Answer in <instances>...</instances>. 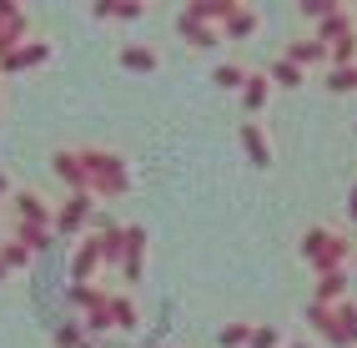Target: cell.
Returning <instances> with one entry per match:
<instances>
[{
	"instance_id": "obj_1",
	"label": "cell",
	"mask_w": 357,
	"mask_h": 348,
	"mask_svg": "<svg viewBox=\"0 0 357 348\" xmlns=\"http://www.w3.org/2000/svg\"><path fill=\"white\" fill-rule=\"evenodd\" d=\"M81 152V167H86V192L96 202H116L131 192V167L121 152H106V147H76Z\"/></svg>"
},
{
	"instance_id": "obj_2",
	"label": "cell",
	"mask_w": 357,
	"mask_h": 348,
	"mask_svg": "<svg viewBox=\"0 0 357 348\" xmlns=\"http://www.w3.org/2000/svg\"><path fill=\"white\" fill-rule=\"evenodd\" d=\"M297 252H302V263L322 277V273H347L357 242H347V232H337V227H307Z\"/></svg>"
},
{
	"instance_id": "obj_3",
	"label": "cell",
	"mask_w": 357,
	"mask_h": 348,
	"mask_svg": "<svg viewBox=\"0 0 357 348\" xmlns=\"http://www.w3.org/2000/svg\"><path fill=\"white\" fill-rule=\"evenodd\" d=\"M91 217H96V197H86V192H66V202L51 207V232H56L61 242H76V238H86Z\"/></svg>"
},
{
	"instance_id": "obj_4",
	"label": "cell",
	"mask_w": 357,
	"mask_h": 348,
	"mask_svg": "<svg viewBox=\"0 0 357 348\" xmlns=\"http://www.w3.org/2000/svg\"><path fill=\"white\" fill-rule=\"evenodd\" d=\"M56 51H51V41H40V36H31L26 45H15V51H6L0 56V76H20V71H40L45 61H51Z\"/></svg>"
},
{
	"instance_id": "obj_5",
	"label": "cell",
	"mask_w": 357,
	"mask_h": 348,
	"mask_svg": "<svg viewBox=\"0 0 357 348\" xmlns=\"http://www.w3.org/2000/svg\"><path fill=\"white\" fill-rule=\"evenodd\" d=\"M31 41V15L15 6V0H0V56L15 51V45Z\"/></svg>"
},
{
	"instance_id": "obj_6",
	"label": "cell",
	"mask_w": 357,
	"mask_h": 348,
	"mask_svg": "<svg viewBox=\"0 0 357 348\" xmlns=\"http://www.w3.org/2000/svg\"><path fill=\"white\" fill-rule=\"evenodd\" d=\"M332 348H357V298H342L337 308H332V323L322 333Z\"/></svg>"
},
{
	"instance_id": "obj_7",
	"label": "cell",
	"mask_w": 357,
	"mask_h": 348,
	"mask_svg": "<svg viewBox=\"0 0 357 348\" xmlns=\"http://www.w3.org/2000/svg\"><path fill=\"white\" fill-rule=\"evenodd\" d=\"M236 142H242L247 161H252V167H261V172H267L272 161H277V152H272V136L261 131V122H242V126H236Z\"/></svg>"
},
{
	"instance_id": "obj_8",
	"label": "cell",
	"mask_w": 357,
	"mask_h": 348,
	"mask_svg": "<svg viewBox=\"0 0 357 348\" xmlns=\"http://www.w3.org/2000/svg\"><path fill=\"white\" fill-rule=\"evenodd\" d=\"M10 212H15V222L51 232V202H45L40 192H10ZM51 238H56V232H51Z\"/></svg>"
},
{
	"instance_id": "obj_9",
	"label": "cell",
	"mask_w": 357,
	"mask_h": 348,
	"mask_svg": "<svg viewBox=\"0 0 357 348\" xmlns=\"http://www.w3.org/2000/svg\"><path fill=\"white\" fill-rule=\"evenodd\" d=\"M121 277L126 283H141L146 277V227L126 222V252H121Z\"/></svg>"
},
{
	"instance_id": "obj_10",
	"label": "cell",
	"mask_w": 357,
	"mask_h": 348,
	"mask_svg": "<svg viewBox=\"0 0 357 348\" xmlns=\"http://www.w3.org/2000/svg\"><path fill=\"white\" fill-rule=\"evenodd\" d=\"M96 273H101V247L96 238H76V247H70V283H96Z\"/></svg>"
},
{
	"instance_id": "obj_11",
	"label": "cell",
	"mask_w": 357,
	"mask_h": 348,
	"mask_svg": "<svg viewBox=\"0 0 357 348\" xmlns=\"http://www.w3.org/2000/svg\"><path fill=\"white\" fill-rule=\"evenodd\" d=\"M51 172L61 177L66 192H86V167H81V152H76V147H56V152H51ZM86 197H91V192H86Z\"/></svg>"
},
{
	"instance_id": "obj_12",
	"label": "cell",
	"mask_w": 357,
	"mask_h": 348,
	"mask_svg": "<svg viewBox=\"0 0 357 348\" xmlns=\"http://www.w3.org/2000/svg\"><path fill=\"white\" fill-rule=\"evenodd\" d=\"M287 56L297 71H327V45L322 41H312V36H302V41H287Z\"/></svg>"
},
{
	"instance_id": "obj_13",
	"label": "cell",
	"mask_w": 357,
	"mask_h": 348,
	"mask_svg": "<svg viewBox=\"0 0 357 348\" xmlns=\"http://www.w3.org/2000/svg\"><path fill=\"white\" fill-rule=\"evenodd\" d=\"M257 26H261V15L252 10V6H242V0H236V6H231V15L222 20V41H252L257 36Z\"/></svg>"
},
{
	"instance_id": "obj_14",
	"label": "cell",
	"mask_w": 357,
	"mask_h": 348,
	"mask_svg": "<svg viewBox=\"0 0 357 348\" xmlns=\"http://www.w3.org/2000/svg\"><path fill=\"white\" fill-rule=\"evenodd\" d=\"M116 61H121V71H136V76H151L161 56H156V45H141V41H126L121 51H116Z\"/></svg>"
},
{
	"instance_id": "obj_15",
	"label": "cell",
	"mask_w": 357,
	"mask_h": 348,
	"mask_svg": "<svg viewBox=\"0 0 357 348\" xmlns=\"http://www.w3.org/2000/svg\"><path fill=\"white\" fill-rule=\"evenodd\" d=\"M342 298H352V273H322V277H317V288H312V303L337 308Z\"/></svg>"
},
{
	"instance_id": "obj_16",
	"label": "cell",
	"mask_w": 357,
	"mask_h": 348,
	"mask_svg": "<svg viewBox=\"0 0 357 348\" xmlns=\"http://www.w3.org/2000/svg\"><path fill=\"white\" fill-rule=\"evenodd\" d=\"M242 111L247 116H257V111H267V101H272V81H267V71H247V81H242Z\"/></svg>"
},
{
	"instance_id": "obj_17",
	"label": "cell",
	"mask_w": 357,
	"mask_h": 348,
	"mask_svg": "<svg viewBox=\"0 0 357 348\" xmlns=\"http://www.w3.org/2000/svg\"><path fill=\"white\" fill-rule=\"evenodd\" d=\"M357 31H352V10L342 6V10H332L327 20H317V36L312 41H322V45H337V41H352Z\"/></svg>"
},
{
	"instance_id": "obj_18",
	"label": "cell",
	"mask_w": 357,
	"mask_h": 348,
	"mask_svg": "<svg viewBox=\"0 0 357 348\" xmlns=\"http://www.w3.org/2000/svg\"><path fill=\"white\" fill-rule=\"evenodd\" d=\"M106 313H111V328H141V308H136V298L131 293H111L106 298Z\"/></svg>"
},
{
	"instance_id": "obj_19",
	"label": "cell",
	"mask_w": 357,
	"mask_h": 348,
	"mask_svg": "<svg viewBox=\"0 0 357 348\" xmlns=\"http://www.w3.org/2000/svg\"><path fill=\"white\" fill-rule=\"evenodd\" d=\"M106 298H111V288H96V283H70V288H66V303L76 308L81 318H86L91 308H101Z\"/></svg>"
},
{
	"instance_id": "obj_20",
	"label": "cell",
	"mask_w": 357,
	"mask_h": 348,
	"mask_svg": "<svg viewBox=\"0 0 357 348\" xmlns=\"http://www.w3.org/2000/svg\"><path fill=\"white\" fill-rule=\"evenodd\" d=\"M91 15L96 20H141L146 6L141 0H101V6H91Z\"/></svg>"
},
{
	"instance_id": "obj_21",
	"label": "cell",
	"mask_w": 357,
	"mask_h": 348,
	"mask_svg": "<svg viewBox=\"0 0 357 348\" xmlns=\"http://www.w3.org/2000/svg\"><path fill=\"white\" fill-rule=\"evenodd\" d=\"M176 31H181V41H186V45H197V51H211V45L222 41L211 26H202V20H186L181 10H176Z\"/></svg>"
},
{
	"instance_id": "obj_22",
	"label": "cell",
	"mask_w": 357,
	"mask_h": 348,
	"mask_svg": "<svg viewBox=\"0 0 357 348\" xmlns=\"http://www.w3.org/2000/svg\"><path fill=\"white\" fill-rule=\"evenodd\" d=\"M267 81H272V91H277V86H282V91H297V86H307V71H297L287 56H277V61L267 66Z\"/></svg>"
},
{
	"instance_id": "obj_23",
	"label": "cell",
	"mask_w": 357,
	"mask_h": 348,
	"mask_svg": "<svg viewBox=\"0 0 357 348\" xmlns=\"http://www.w3.org/2000/svg\"><path fill=\"white\" fill-rule=\"evenodd\" d=\"M322 86L332 91V96H352V91H357V66H327Z\"/></svg>"
},
{
	"instance_id": "obj_24",
	"label": "cell",
	"mask_w": 357,
	"mask_h": 348,
	"mask_svg": "<svg viewBox=\"0 0 357 348\" xmlns=\"http://www.w3.org/2000/svg\"><path fill=\"white\" fill-rule=\"evenodd\" d=\"M242 81H247V66H242V61H217V66H211V86L242 91Z\"/></svg>"
},
{
	"instance_id": "obj_25",
	"label": "cell",
	"mask_w": 357,
	"mask_h": 348,
	"mask_svg": "<svg viewBox=\"0 0 357 348\" xmlns=\"http://www.w3.org/2000/svg\"><path fill=\"white\" fill-rule=\"evenodd\" d=\"M10 238H15L20 247H31V252H45V247L56 242L51 232H40V227H26V222H10Z\"/></svg>"
},
{
	"instance_id": "obj_26",
	"label": "cell",
	"mask_w": 357,
	"mask_h": 348,
	"mask_svg": "<svg viewBox=\"0 0 357 348\" xmlns=\"http://www.w3.org/2000/svg\"><path fill=\"white\" fill-rule=\"evenodd\" d=\"M0 263H6V273H15V268H31V263H36V252H31V247H20L15 238H6V242H0Z\"/></svg>"
},
{
	"instance_id": "obj_27",
	"label": "cell",
	"mask_w": 357,
	"mask_h": 348,
	"mask_svg": "<svg viewBox=\"0 0 357 348\" xmlns=\"http://www.w3.org/2000/svg\"><path fill=\"white\" fill-rule=\"evenodd\" d=\"M287 338H282V328L277 323H252V338H247V348H282Z\"/></svg>"
},
{
	"instance_id": "obj_28",
	"label": "cell",
	"mask_w": 357,
	"mask_h": 348,
	"mask_svg": "<svg viewBox=\"0 0 357 348\" xmlns=\"http://www.w3.org/2000/svg\"><path fill=\"white\" fill-rule=\"evenodd\" d=\"M247 338H252V323H242V318H236V323H222V333H217L222 348H247Z\"/></svg>"
},
{
	"instance_id": "obj_29",
	"label": "cell",
	"mask_w": 357,
	"mask_h": 348,
	"mask_svg": "<svg viewBox=\"0 0 357 348\" xmlns=\"http://www.w3.org/2000/svg\"><path fill=\"white\" fill-rule=\"evenodd\" d=\"M86 328L81 323H56V348H86Z\"/></svg>"
},
{
	"instance_id": "obj_30",
	"label": "cell",
	"mask_w": 357,
	"mask_h": 348,
	"mask_svg": "<svg viewBox=\"0 0 357 348\" xmlns=\"http://www.w3.org/2000/svg\"><path fill=\"white\" fill-rule=\"evenodd\" d=\"M307 20H327L332 10H342V0H302V6H297Z\"/></svg>"
},
{
	"instance_id": "obj_31",
	"label": "cell",
	"mask_w": 357,
	"mask_h": 348,
	"mask_svg": "<svg viewBox=\"0 0 357 348\" xmlns=\"http://www.w3.org/2000/svg\"><path fill=\"white\" fill-rule=\"evenodd\" d=\"M81 328H86V338H91V333H106V328H111V313H106V303H101V308H91V313L81 318Z\"/></svg>"
},
{
	"instance_id": "obj_32",
	"label": "cell",
	"mask_w": 357,
	"mask_h": 348,
	"mask_svg": "<svg viewBox=\"0 0 357 348\" xmlns=\"http://www.w3.org/2000/svg\"><path fill=\"white\" fill-rule=\"evenodd\" d=\"M347 217L357 222V182H352V187H347Z\"/></svg>"
},
{
	"instance_id": "obj_33",
	"label": "cell",
	"mask_w": 357,
	"mask_h": 348,
	"mask_svg": "<svg viewBox=\"0 0 357 348\" xmlns=\"http://www.w3.org/2000/svg\"><path fill=\"white\" fill-rule=\"evenodd\" d=\"M0 197H10V177L6 172H0Z\"/></svg>"
},
{
	"instance_id": "obj_34",
	"label": "cell",
	"mask_w": 357,
	"mask_h": 348,
	"mask_svg": "<svg viewBox=\"0 0 357 348\" xmlns=\"http://www.w3.org/2000/svg\"><path fill=\"white\" fill-rule=\"evenodd\" d=\"M282 348H312V343H307V338H292V343H282Z\"/></svg>"
},
{
	"instance_id": "obj_35",
	"label": "cell",
	"mask_w": 357,
	"mask_h": 348,
	"mask_svg": "<svg viewBox=\"0 0 357 348\" xmlns=\"http://www.w3.org/2000/svg\"><path fill=\"white\" fill-rule=\"evenodd\" d=\"M6 277H10V273H6V263H0V283H6Z\"/></svg>"
},
{
	"instance_id": "obj_36",
	"label": "cell",
	"mask_w": 357,
	"mask_h": 348,
	"mask_svg": "<svg viewBox=\"0 0 357 348\" xmlns=\"http://www.w3.org/2000/svg\"><path fill=\"white\" fill-rule=\"evenodd\" d=\"M352 31H357V10H352Z\"/></svg>"
},
{
	"instance_id": "obj_37",
	"label": "cell",
	"mask_w": 357,
	"mask_h": 348,
	"mask_svg": "<svg viewBox=\"0 0 357 348\" xmlns=\"http://www.w3.org/2000/svg\"><path fill=\"white\" fill-rule=\"evenodd\" d=\"M352 268H357V252H352Z\"/></svg>"
},
{
	"instance_id": "obj_38",
	"label": "cell",
	"mask_w": 357,
	"mask_h": 348,
	"mask_svg": "<svg viewBox=\"0 0 357 348\" xmlns=\"http://www.w3.org/2000/svg\"><path fill=\"white\" fill-rule=\"evenodd\" d=\"M86 348H96V343H86Z\"/></svg>"
}]
</instances>
